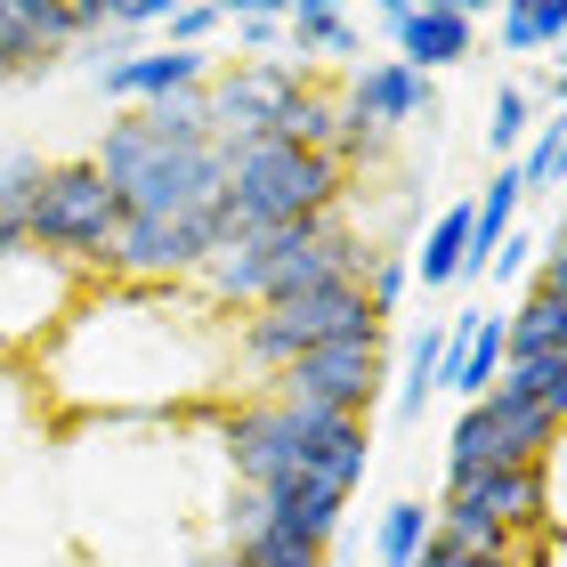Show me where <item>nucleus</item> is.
Masks as SVG:
<instances>
[{"label":"nucleus","mask_w":567,"mask_h":567,"mask_svg":"<svg viewBox=\"0 0 567 567\" xmlns=\"http://www.w3.org/2000/svg\"><path fill=\"white\" fill-rule=\"evenodd\" d=\"M437 373H446V324H422L414 341H405V373H398V422H422V405L437 390Z\"/></svg>","instance_id":"aec40b11"},{"label":"nucleus","mask_w":567,"mask_h":567,"mask_svg":"<svg viewBox=\"0 0 567 567\" xmlns=\"http://www.w3.org/2000/svg\"><path fill=\"white\" fill-rule=\"evenodd\" d=\"M195 567H236V559H227V551H219V559H195Z\"/></svg>","instance_id":"f704fd0d"},{"label":"nucleus","mask_w":567,"mask_h":567,"mask_svg":"<svg viewBox=\"0 0 567 567\" xmlns=\"http://www.w3.org/2000/svg\"><path fill=\"white\" fill-rule=\"evenodd\" d=\"M535 260H544V236H535V227H511V236H503V251L486 260V276H495V284H511V276H527Z\"/></svg>","instance_id":"2f4dec72"},{"label":"nucleus","mask_w":567,"mask_h":567,"mask_svg":"<svg viewBox=\"0 0 567 567\" xmlns=\"http://www.w3.org/2000/svg\"><path fill=\"white\" fill-rule=\"evenodd\" d=\"M405 284H414V260H398V251H373V268H365V308L381 324L398 317V300H405Z\"/></svg>","instance_id":"bb28decb"},{"label":"nucleus","mask_w":567,"mask_h":567,"mask_svg":"<svg viewBox=\"0 0 567 567\" xmlns=\"http://www.w3.org/2000/svg\"><path fill=\"white\" fill-rule=\"evenodd\" d=\"M544 486H551V519H544V535H535V559L527 567H544V559L567 567V430H559V446L544 462Z\"/></svg>","instance_id":"a878e982"},{"label":"nucleus","mask_w":567,"mask_h":567,"mask_svg":"<svg viewBox=\"0 0 567 567\" xmlns=\"http://www.w3.org/2000/svg\"><path fill=\"white\" fill-rule=\"evenodd\" d=\"M430 519H437V535H446V544L519 551V535H544V519H551L544 462H527V471H471V478H446V495H437Z\"/></svg>","instance_id":"423d86ee"},{"label":"nucleus","mask_w":567,"mask_h":567,"mask_svg":"<svg viewBox=\"0 0 567 567\" xmlns=\"http://www.w3.org/2000/svg\"><path fill=\"white\" fill-rule=\"evenodd\" d=\"M212 251H219V219H122L97 284H195Z\"/></svg>","instance_id":"f8f14e48"},{"label":"nucleus","mask_w":567,"mask_h":567,"mask_svg":"<svg viewBox=\"0 0 567 567\" xmlns=\"http://www.w3.org/2000/svg\"><path fill=\"white\" fill-rule=\"evenodd\" d=\"M495 33L511 58H544V49H567V0H519V9L495 17Z\"/></svg>","instance_id":"6ab92c4d"},{"label":"nucleus","mask_w":567,"mask_h":567,"mask_svg":"<svg viewBox=\"0 0 567 567\" xmlns=\"http://www.w3.org/2000/svg\"><path fill=\"white\" fill-rule=\"evenodd\" d=\"M341 90H332V82H308L300 97H292V114H284L276 122V138L284 146H300V154H324V163H332V146H341Z\"/></svg>","instance_id":"a211bd4d"},{"label":"nucleus","mask_w":567,"mask_h":567,"mask_svg":"<svg viewBox=\"0 0 567 567\" xmlns=\"http://www.w3.org/2000/svg\"><path fill=\"white\" fill-rule=\"evenodd\" d=\"M462 268H471V203H446L437 227L422 236V251H414V284L446 292V284H462Z\"/></svg>","instance_id":"f3484780"},{"label":"nucleus","mask_w":567,"mask_h":567,"mask_svg":"<svg viewBox=\"0 0 567 567\" xmlns=\"http://www.w3.org/2000/svg\"><path fill=\"white\" fill-rule=\"evenodd\" d=\"M90 163L106 171V187L122 195V219H219V187H227L219 146L154 138L138 106H122L106 131H97Z\"/></svg>","instance_id":"f03ea898"},{"label":"nucleus","mask_w":567,"mask_h":567,"mask_svg":"<svg viewBox=\"0 0 567 567\" xmlns=\"http://www.w3.org/2000/svg\"><path fill=\"white\" fill-rule=\"evenodd\" d=\"M381 381H390V324L308 349L300 365H284L268 381V398L300 405V414H349V422H365L373 405H381Z\"/></svg>","instance_id":"0eeeda50"},{"label":"nucleus","mask_w":567,"mask_h":567,"mask_svg":"<svg viewBox=\"0 0 567 567\" xmlns=\"http://www.w3.org/2000/svg\"><path fill=\"white\" fill-rule=\"evenodd\" d=\"M349 332H381V317L365 308V284H324V292L251 308V317H236V390H268L284 365H300L324 341H349Z\"/></svg>","instance_id":"39448f33"},{"label":"nucleus","mask_w":567,"mask_h":567,"mask_svg":"<svg viewBox=\"0 0 567 567\" xmlns=\"http://www.w3.org/2000/svg\"><path fill=\"white\" fill-rule=\"evenodd\" d=\"M90 292V276H73L65 260H49V251H9L0 260V349H41L49 332L73 317V300Z\"/></svg>","instance_id":"9d476101"},{"label":"nucleus","mask_w":567,"mask_h":567,"mask_svg":"<svg viewBox=\"0 0 567 567\" xmlns=\"http://www.w3.org/2000/svg\"><path fill=\"white\" fill-rule=\"evenodd\" d=\"M535 90L527 82H503L495 97H486V154H503V163H519L527 154V138H535Z\"/></svg>","instance_id":"412c9836"},{"label":"nucleus","mask_w":567,"mask_h":567,"mask_svg":"<svg viewBox=\"0 0 567 567\" xmlns=\"http://www.w3.org/2000/svg\"><path fill=\"white\" fill-rule=\"evenodd\" d=\"M41 381L82 414H178L236 390V317L195 284H90L41 341Z\"/></svg>","instance_id":"f257e3e1"},{"label":"nucleus","mask_w":567,"mask_h":567,"mask_svg":"<svg viewBox=\"0 0 567 567\" xmlns=\"http://www.w3.org/2000/svg\"><path fill=\"white\" fill-rule=\"evenodd\" d=\"M227 187H219V244L227 236H268V227H300V219H332L349 212V178L324 154H300L284 138H251V146H219Z\"/></svg>","instance_id":"7ed1b4c3"},{"label":"nucleus","mask_w":567,"mask_h":567,"mask_svg":"<svg viewBox=\"0 0 567 567\" xmlns=\"http://www.w3.org/2000/svg\"><path fill=\"white\" fill-rule=\"evenodd\" d=\"M551 446H559L551 405L486 390L478 405H462V422H454V437H446V478H471V471H527V462H551Z\"/></svg>","instance_id":"6e6552de"},{"label":"nucleus","mask_w":567,"mask_h":567,"mask_svg":"<svg viewBox=\"0 0 567 567\" xmlns=\"http://www.w3.org/2000/svg\"><path fill=\"white\" fill-rule=\"evenodd\" d=\"M227 24H236L244 58H276V41H284V9H227Z\"/></svg>","instance_id":"c756f323"},{"label":"nucleus","mask_w":567,"mask_h":567,"mask_svg":"<svg viewBox=\"0 0 567 567\" xmlns=\"http://www.w3.org/2000/svg\"><path fill=\"white\" fill-rule=\"evenodd\" d=\"M24 236H33V251H49V260H65L73 276L97 284L114 260V236H122V195L106 187V171L90 154L41 163V187L24 195Z\"/></svg>","instance_id":"20e7f679"},{"label":"nucleus","mask_w":567,"mask_h":567,"mask_svg":"<svg viewBox=\"0 0 567 567\" xmlns=\"http://www.w3.org/2000/svg\"><path fill=\"white\" fill-rule=\"evenodd\" d=\"M503 365H511V317H495V308H462V317L446 324V373H437V390H454L462 405H478L503 381Z\"/></svg>","instance_id":"2eb2a0df"},{"label":"nucleus","mask_w":567,"mask_h":567,"mask_svg":"<svg viewBox=\"0 0 567 567\" xmlns=\"http://www.w3.org/2000/svg\"><path fill=\"white\" fill-rule=\"evenodd\" d=\"M227 24V9H212V0H187V9H163V33H171V49H203Z\"/></svg>","instance_id":"cd10ccee"},{"label":"nucleus","mask_w":567,"mask_h":567,"mask_svg":"<svg viewBox=\"0 0 567 567\" xmlns=\"http://www.w3.org/2000/svg\"><path fill=\"white\" fill-rule=\"evenodd\" d=\"M511 357H567V300L527 292L511 308Z\"/></svg>","instance_id":"5701e85b"},{"label":"nucleus","mask_w":567,"mask_h":567,"mask_svg":"<svg viewBox=\"0 0 567 567\" xmlns=\"http://www.w3.org/2000/svg\"><path fill=\"white\" fill-rule=\"evenodd\" d=\"M41 187V154L33 146H0V203H17L24 212V195Z\"/></svg>","instance_id":"7c9ffc66"},{"label":"nucleus","mask_w":567,"mask_h":567,"mask_svg":"<svg viewBox=\"0 0 567 567\" xmlns=\"http://www.w3.org/2000/svg\"><path fill=\"white\" fill-rule=\"evenodd\" d=\"M219 58L212 49H131V58L97 65V90L114 97V106H163V97H187V90H212Z\"/></svg>","instance_id":"ddd939ff"},{"label":"nucleus","mask_w":567,"mask_h":567,"mask_svg":"<svg viewBox=\"0 0 567 567\" xmlns=\"http://www.w3.org/2000/svg\"><path fill=\"white\" fill-rule=\"evenodd\" d=\"M284 41H292L300 65H317V58H357V17L332 9V0H300V9H284Z\"/></svg>","instance_id":"dca6fc26"},{"label":"nucleus","mask_w":567,"mask_h":567,"mask_svg":"<svg viewBox=\"0 0 567 567\" xmlns=\"http://www.w3.org/2000/svg\"><path fill=\"white\" fill-rule=\"evenodd\" d=\"M519 187L527 195H567V114H544L535 122V138H527V154H519Z\"/></svg>","instance_id":"4be33fe9"},{"label":"nucleus","mask_w":567,"mask_h":567,"mask_svg":"<svg viewBox=\"0 0 567 567\" xmlns=\"http://www.w3.org/2000/svg\"><path fill=\"white\" fill-rule=\"evenodd\" d=\"M414 567H527V559H519V551H471V544H446V535L430 527V544H422Z\"/></svg>","instance_id":"c85d7f7f"},{"label":"nucleus","mask_w":567,"mask_h":567,"mask_svg":"<svg viewBox=\"0 0 567 567\" xmlns=\"http://www.w3.org/2000/svg\"><path fill=\"white\" fill-rule=\"evenodd\" d=\"M430 503H414V495H405V503H390V511H381V527H373V551H381V567H414L422 559V544H430Z\"/></svg>","instance_id":"b1692460"},{"label":"nucleus","mask_w":567,"mask_h":567,"mask_svg":"<svg viewBox=\"0 0 567 567\" xmlns=\"http://www.w3.org/2000/svg\"><path fill=\"white\" fill-rule=\"evenodd\" d=\"M559 236H567V212H559Z\"/></svg>","instance_id":"c9c22d12"},{"label":"nucleus","mask_w":567,"mask_h":567,"mask_svg":"<svg viewBox=\"0 0 567 567\" xmlns=\"http://www.w3.org/2000/svg\"><path fill=\"white\" fill-rule=\"evenodd\" d=\"M349 114H365L373 131H414V122H430V138H437V114H446V97H437V82H422V73H405L398 58H381V65H357L349 73Z\"/></svg>","instance_id":"4468645a"},{"label":"nucleus","mask_w":567,"mask_h":567,"mask_svg":"<svg viewBox=\"0 0 567 567\" xmlns=\"http://www.w3.org/2000/svg\"><path fill=\"white\" fill-rule=\"evenodd\" d=\"M24 244H33V236H24V212H17V203H0V260L24 251Z\"/></svg>","instance_id":"473e14b6"},{"label":"nucleus","mask_w":567,"mask_h":567,"mask_svg":"<svg viewBox=\"0 0 567 567\" xmlns=\"http://www.w3.org/2000/svg\"><path fill=\"white\" fill-rule=\"evenodd\" d=\"M227 559H236V567H324V544H300L292 527H276V519H268L244 551H227Z\"/></svg>","instance_id":"393cba45"},{"label":"nucleus","mask_w":567,"mask_h":567,"mask_svg":"<svg viewBox=\"0 0 567 567\" xmlns=\"http://www.w3.org/2000/svg\"><path fill=\"white\" fill-rule=\"evenodd\" d=\"M551 422L567 430V381H559V390H551Z\"/></svg>","instance_id":"72a5a7b5"},{"label":"nucleus","mask_w":567,"mask_h":567,"mask_svg":"<svg viewBox=\"0 0 567 567\" xmlns=\"http://www.w3.org/2000/svg\"><path fill=\"white\" fill-rule=\"evenodd\" d=\"M478 17L486 9H471V0H381L373 9V24L398 41V65L422 73V82L478 58Z\"/></svg>","instance_id":"9b49d317"},{"label":"nucleus","mask_w":567,"mask_h":567,"mask_svg":"<svg viewBox=\"0 0 567 567\" xmlns=\"http://www.w3.org/2000/svg\"><path fill=\"white\" fill-rule=\"evenodd\" d=\"M308 82H324V73H317V65H300V58H236V65H219V73H212V90H203L219 146L276 138V122L292 114V97H300Z\"/></svg>","instance_id":"1a4fd4ad"}]
</instances>
